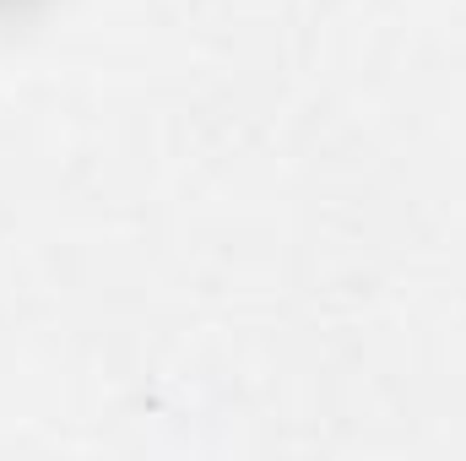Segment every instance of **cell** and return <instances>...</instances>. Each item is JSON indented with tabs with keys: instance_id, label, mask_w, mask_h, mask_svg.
<instances>
[{
	"instance_id": "obj_1",
	"label": "cell",
	"mask_w": 466,
	"mask_h": 461,
	"mask_svg": "<svg viewBox=\"0 0 466 461\" xmlns=\"http://www.w3.org/2000/svg\"><path fill=\"white\" fill-rule=\"evenodd\" d=\"M0 5H16V0H0Z\"/></svg>"
}]
</instances>
